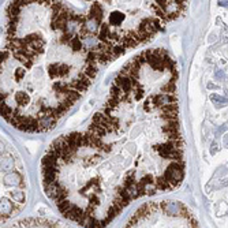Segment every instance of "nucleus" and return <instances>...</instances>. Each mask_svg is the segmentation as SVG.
<instances>
[{"label": "nucleus", "instance_id": "f257e3e1", "mask_svg": "<svg viewBox=\"0 0 228 228\" xmlns=\"http://www.w3.org/2000/svg\"><path fill=\"white\" fill-rule=\"evenodd\" d=\"M90 7L85 17L99 25L100 42L120 56L126 49L149 41L167 22L179 18L188 0H85Z\"/></svg>", "mask_w": 228, "mask_h": 228}, {"label": "nucleus", "instance_id": "f03ea898", "mask_svg": "<svg viewBox=\"0 0 228 228\" xmlns=\"http://www.w3.org/2000/svg\"><path fill=\"white\" fill-rule=\"evenodd\" d=\"M1 180L4 182L6 186H14V187H19V188L23 187V178H22V175L18 174V172H15L14 170L4 172V176H3V179H1Z\"/></svg>", "mask_w": 228, "mask_h": 228}, {"label": "nucleus", "instance_id": "7ed1b4c3", "mask_svg": "<svg viewBox=\"0 0 228 228\" xmlns=\"http://www.w3.org/2000/svg\"><path fill=\"white\" fill-rule=\"evenodd\" d=\"M212 101L215 104H217V105H220V104H225V103H228V100H225V99H223V97H220V96H217V94H213L212 97Z\"/></svg>", "mask_w": 228, "mask_h": 228}, {"label": "nucleus", "instance_id": "20e7f679", "mask_svg": "<svg viewBox=\"0 0 228 228\" xmlns=\"http://www.w3.org/2000/svg\"><path fill=\"white\" fill-rule=\"evenodd\" d=\"M219 4L220 6H228V0H220Z\"/></svg>", "mask_w": 228, "mask_h": 228}]
</instances>
